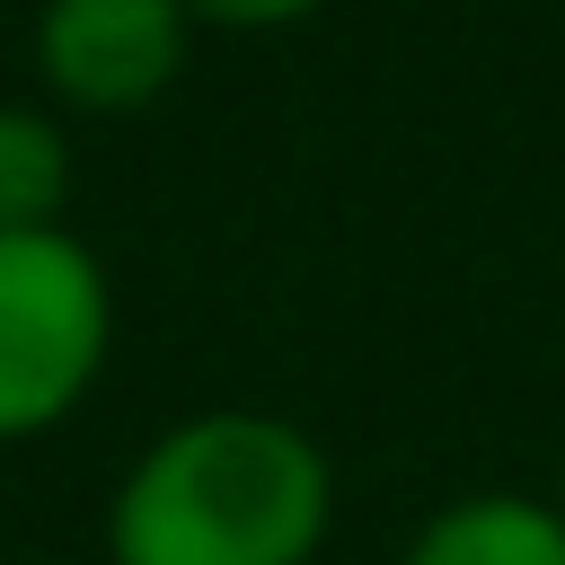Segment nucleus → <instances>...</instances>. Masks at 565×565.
Here are the masks:
<instances>
[{
	"instance_id": "obj_1",
	"label": "nucleus",
	"mask_w": 565,
	"mask_h": 565,
	"mask_svg": "<svg viewBox=\"0 0 565 565\" xmlns=\"http://www.w3.org/2000/svg\"><path fill=\"white\" fill-rule=\"evenodd\" d=\"M335 512L327 450L256 406L168 424L106 503V565H309Z\"/></svg>"
},
{
	"instance_id": "obj_2",
	"label": "nucleus",
	"mask_w": 565,
	"mask_h": 565,
	"mask_svg": "<svg viewBox=\"0 0 565 565\" xmlns=\"http://www.w3.org/2000/svg\"><path fill=\"white\" fill-rule=\"evenodd\" d=\"M115 291L106 265L53 230H0V441L53 433L106 371Z\"/></svg>"
},
{
	"instance_id": "obj_3",
	"label": "nucleus",
	"mask_w": 565,
	"mask_h": 565,
	"mask_svg": "<svg viewBox=\"0 0 565 565\" xmlns=\"http://www.w3.org/2000/svg\"><path fill=\"white\" fill-rule=\"evenodd\" d=\"M194 18L177 0H44L35 9V71L62 106L141 115L185 71Z\"/></svg>"
},
{
	"instance_id": "obj_4",
	"label": "nucleus",
	"mask_w": 565,
	"mask_h": 565,
	"mask_svg": "<svg viewBox=\"0 0 565 565\" xmlns=\"http://www.w3.org/2000/svg\"><path fill=\"white\" fill-rule=\"evenodd\" d=\"M397 565H565V512L547 494H459L441 503Z\"/></svg>"
},
{
	"instance_id": "obj_5",
	"label": "nucleus",
	"mask_w": 565,
	"mask_h": 565,
	"mask_svg": "<svg viewBox=\"0 0 565 565\" xmlns=\"http://www.w3.org/2000/svg\"><path fill=\"white\" fill-rule=\"evenodd\" d=\"M71 203V141L44 106H0V230H53Z\"/></svg>"
},
{
	"instance_id": "obj_6",
	"label": "nucleus",
	"mask_w": 565,
	"mask_h": 565,
	"mask_svg": "<svg viewBox=\"0 0 565 565\" xmlns=\"http://www.w3.org/2000/svg\"><path fill=\"white\" fill-rule=\"evenodd\" d=\"M194 26H238V35H265V26H291V18H318L327 0H177Z\"/></svg>"
},
{
	"instance_id": "obj_7",
	"label": "nucleus",
	"mask_w": 565,
	"mask_h": 565,
	"mask_svg": "<svg viewBox=\"0 0 565 565\" xmlns=\"http://www.w3.org/2000/svg\"><path fill=\"white\" fill-rule=\"evenodd\" d=\"M547 503H556V512H565V459H556V494H547Z\"/></svg>"
}]
</instances>
